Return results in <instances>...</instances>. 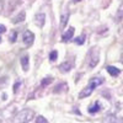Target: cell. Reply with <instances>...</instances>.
I'll return each mask as SVG.
<instances>
[{"label":"cell","instance_id":"6da1fadb","mask_svg":"<svg viewBox=\"0 0 123 123\" xmlns=\"http://www.w3.org/2000/svg\"><path fill=\"white\" fill-rule=\"evenodd\" d=\"M101 84H104V79H102V78H92L90 80L89 85L81 90V92L79 94V97L80 98H85V97L90 96L92 94V91H94L97 86H100Z\"/></svg>","mask_w":123,"mask_h":123},{"label":"cell","instance_id":"7a4b0ae2","mask_svg":"<svg viewBox=\"0 0 123 123\" xmlns=\"http://www.w3.org/2000/svg\"><path fill=\"white\" fill-rule=\"evenodd\" d=\"M35 112L30 108H25L20 111L14 117V123H28L31 119L33 118Z\"/></svg>","mask_w":123,"mask_h":123},{"label":"cell","instance_id":"3957f363","mask_svg":"<svg viewBox=\"0 0 123 123\" xmlns=\"http://www.w3.org/2000/svg\"><path fill=\"white\" fill-rule=\"evenodd\" d=\"M98 58H100V55H98L97 48H92L91 52H90V54H89V65H90V68H94V67L97 65Z\"/></svg>","mask_w":123,"mask_h":123},{"label":"cell","instance_id":"277c9868","mask_svg":"<svg viewBox=\"0 0 123 123\" xmlns=\"http://www.w3.org/2000/svg\"><path fill=\"white\" fill-rule=\"evenodd\" d=\"M22 39H24V43L26 46H31L33 43V41H35V35L31 32V31H25L24 32V36H22Z\"/></svg>","mask_w":123,"mask_h":123},{"label":"cell","instance_id":"5b68a950","mask_svg":"<svg viewBox=\"0 0 123 123\" xmlns=\"http://www.w3.org/2000/svg\"><path fill=\"white\" fill-rule=\"evenodd\" d=\"M44 22H46V15L43 12H38L35 16V24L38 27H43L44 26Z\"/></svg>","mask_w":123,"mask_h":123},{"label":"cell","instance_id":"8992f818","mask_svg":"<svg viewBox=\"0 0 123 123\" xmlns=\"http://www.w3.org/2000/svg\"><path fill=\"white\" fill-rule=\"evenodd\" d=\"M74 32H75V30H74V27H70L65 33H63V36H62V39L64 41V42H68L69 39H71L73 38V36H74Z\"/></svg>","mask_w":123,"mask_h":123},{"label":"cell","instance_id":"52a82bcc","mask_svg":"<svg viewBox=\"0 0 123 123\" xmlns=\"http://www.w3.org/2000/svg\"><path fill=\"white\" fill-rule=\"evenodd\" d=\"M71 67H73V64H71L70 62H64V63H62L59 65V70L62 73H68V71H70Z\"/></svg>","mask_w":123,"mask_h":123},{"label":"cell","instance_id":"ba28073f","mask_svg":"<svg viewBox=\"0 0 123 123\" xmlns=\"http://www.w3.org/2000/svg\"><path fill=\"white\" fill-rule=\"evenodd\" d=\"M25 17H26V12H25V11L18 12L17 16H15V17L12 18V24H20V22L25 21Z\"/></svg>","mask_w":123,"mask_h":123},{"label":"cell","instance_id":"9c48e42d","mask_svg":"<svg viewBox=\"0 0 123 123\" xmlns=\"http://www.w3.org/2000/svg\"><path fill=\"white\" fill-rule=\"evenodd\" d=\"M106 69H107V71H108V74L112 75V76H118L119 73H121L119 69H117L116 67H112V65H108Z\"/></svg>","mask_w":123,"mask_h":123},{"label":"cell","instance_id":"30bf717a","mask_svg":"<svg viewBox=\"0 0 123 123\" xmlns=\"http://www.w3.org/2000/svg\"><path fill=\"white\" fill-rule=\"evenodd\" d=\"M100 110H101V105H100V102H98V101L95 102V105H94V106L89 107V112H90V113H96V112H98Z\"/></svg>","mask_w":123,"mask_h":123},{"label":"cell","instance_id":"8fae6325","mask_svg":"<svg viewBox=\"0 0 123 123\" xmlns=\"http://www.w3.org/2000/svg\"><path fill=\"white\" fill-rule=\"evenodd\" d=\"M20 62H21L22 69H24L25 71H27V70H28V55H24Z\"/></svg>","mask_w":123,"mask_h":123},{"label":"cell","instance_id":"7c38bea8","mask_svg":"<svg viewBox=\"0 0 123 123\" xmlns=\"http://www.w3.org/2000/svg\"><path fill=\"white\" fill-rule=\"evenodd\" d=\"M68 18H69V14H64V15H62L60 17V28H64L67 22H68Z\"/></svg>","mask_w":123,"mask_h":123},{"label":"cell","instance_id":"4fadbf2b","mask_svg":"<svg viewBox=\"0 0 123 123\" xmlns=\"http://www.w3.org/2000/svg\"><path fill=\"white\" fill-rule=\"evenodd\" d=\"M85 37H86V36L83 33L81 36H79L78 38H75V39H74V42H75L76 44H80V46H81V44H84V42H85Z\"/></svg>","mask_w":123,"mask_h":123},{"label":"cell","instance_id":"5bb4252c","mask_svg":"<svg viewBox=\"0 0 123 123\" xmlns=\"http://www.w3.org/2000/svg\"><path fill=\"white\" fill-rule=\"evenodd\" d=\"M52 81H53L52 78H44V79L42 80V83H41V87H44V86L49 85L50 83H52Z\"/></svg>","mask_w":123,"mask_h":123},{"label":"cell","instance_id":"9a60e30c","mask_svg":"<svg viewBox=\"0 0 123 123\" xmlns=\"http://www.w3.org/2000/svg\"><path fill=\"white\" fill-rule=\"evenodd\" d=\"M57 57H58V52L57 50H52L50 54H49V59L52 62H54V60H57Z\"/></svg>","mask_w":123,"mask_h":123},{"label":"cell","instance_id":"2e32d148","mask_svg":"<svg viewBox=\"0 0 123 123\" xmlns=\"http://www.w3.org/2000/svg\"><path fill=\"white\" fill-rule=\"evenodd\" d=\"M35 123H48V121L43 117V116H38L37 118H36V122Z\"/></svg>","mask_w":123,"mask_h":123},{"label":"cell","instance_id":"e0dca14e","mask_svg":"<svg viewBox=\"0 0 123 123\" xmlns=\"http://www.w3.org/2000/svg\"><path fill=\"white\" fill-rule=\"evenodd\" d=\"M16 36H17V33H16V31H14V32L10 35V41L14 43V42H16Z\"/></svg>","mask_w":123,"mask_h":123},{"label":"cell","instance_id":"ac0fdd59","mask_svg":"<svg viewBox=\"0 0 123 123\" xmlns=\"http://www.w3.org/2000/svg\"><path fill=\"white\" fill-rule=\"evenodd\" d=\"M20 85H21V81H17V83L14 85V92H17V91H18V87H20Z\"/></svg>","mask_w":123,"mask_h":123},{"label":"cell","instance_id":"d6986e66","mask_svg":"<svg viewBox=\"0 0 123 123\" xmlns=\"http://www.w3.org/2000/svg\"><path fill=\"white\" fill-rule=\"evenodd\" d=\"M5 31H6V27L4 25H0V33H4Z\"/></svg>","mask_w":123,"mask_h":123},{"label":"cell","instance_id":"ffe728a7","mask_svg":"<svg viewBox=\"0 0 123 123\" xmlns=\"http://www.w3.org/2000/svg\"><path fill=\"white\" fill-rule=\"evenodd\" d=\"M0 123H3V118H1V113H0Z\"/></svg>","mask_w":123,"mask_h":123},{"label":"cell","instance_id":"44dd1931","mask_svg":"<svg viewBox=\"0 0 123 123\" xmlns=\"http://www.w3.org/2000/svg\"><path fill=\"white\" fill-rule=\"evenodd\" d=\"M74 3H79V1H81V0H73Z\"/></svg>","mask_w":123,"mask_h":123},{"label":"cell","instance_id":"7402d4cb","mask_svg":"<svg viewBox=\"0 0 123 123\" xmlns=\"http://www.w3.org/2000/svg\"><path fill=\"white\" fill-rule=\"evenodd\" d=\"M1 9H3V6H1V4H0V12H1Z\"/></svg>","mask_w":123,"mask_h":123},{"label":"cell","instance_id":"603a6c76","mask_svg":"<svg viewBox=\"0 0 123 123\" xmlns=\"http://www.w3.org/2000/svg\"><path fill=\"white\" fill-rule=\"evenodd\" d=\"M122 62H123V52H122Z\"/></svg>","mask_w":123,"mask_h":123},{"label":"cell","instance_id":"cb8c5ba5","mask_svg":"<svg viewBox=\"0 0 123 123\" xmlns=\"http://www.w3.org/2000/svg\"><path fill=\"white\" fill-rule=\"evenodd\" d=\"M0 42H1V38H0Z\"/></svg>","mask_w":123,"mask_h":123}]
</instances>
